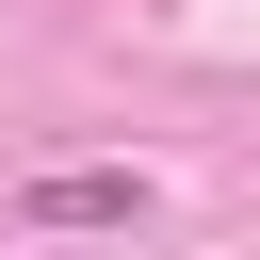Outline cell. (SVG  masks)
I'll list each match as a JSON object with an SVG mask.
<instances>
[{
  "label": "cell",
  "instance_id": "6da1fadb",
  "mask_svg": "<svg viewBox=\"0 0 260 260\" xmlns=\"http://www.w3.org/2000/svg\"><path fill=\"white\" fill-rule=\"evenodd\" d=\"M16 211H32V228H146V179H130V162H49Z\"/></svg>",
  "mask_w": 260,
  "mask_h": 260
}]
</instances>
